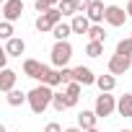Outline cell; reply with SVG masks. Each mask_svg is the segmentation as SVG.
I'll list each match as a JSON object with an SVG mask.
<instances>
[{
	"label": "cell",
	"instance_id": "13",
	"mask_svg": "<svg viewBox=\"0 0 132 132\" xmlns=\"http://www.w3.org/2000/svg\"><path fill=\"white\" fill-rule=\"evenodd\" d=\"M75 80H78L80 86H93L98 78L93 75V70H91V68H83V65H80V68H75Z\"/></svg>",
	"mask_w": 132,
	"mask_h": 132
},
{
	"label": "cell",
	"instance_id": "8",
	"mask_svg": "<svg viewBox=\"0 0 132 132\" xmlns=\"http://www.w3.org/2000/svg\"><path fill=\"white\" fill-rule=\"evenodd\" d=\"M96 119H98V114H96V111H88V109L78 111V127H80L83 132H88V129H96Z\"/></svg>",
	"mask_w": 132,
	"mask_h": 132
},
{
	"label": "cell",
	"instance_id": "6",
	"mask_svg": "<svg viewBox=\"0 0 132 132\" xmlns=\"http://www.w3.org/2000/svg\"><path fill=\"white\" fill-rule=\"evenodd\" d=\"M21 13H23V0H5L3 3V18L5 21H18L21 18Z\"/></svg>",
	"mask_w": 132,
	"mask_h": 132
},
{
	"label": "cell",
	"instance_id": "31",
	"mask_svg": "<svg viewBox=\"0 0 132 132\" xmlns=\"http://www.w3.org/2000/svg\"><path fill=\"white\" fill-rule=\"evenodd\" d=\"M127 16L132 18V0H129V3H127Z\"/></svg>",
	"mask_w": 132,
	"mask_h": 132
},
{
	"label": "cell",
	"instance_id": "12",
	"mask_svg": "<svg viewBox=\"0 0 132 132\" xmlns=\"http://www.w3.org/2000/svg\"><path fill=\"white\" fill-rule=\"evenodd\" d=\"M16 73L11 70V68H5L3 70V75H0V91H3V93H11L13 88H16Z\"/></svg>",
	"mask_w": 132,
	"mask_h": 132
},
{
	"label": "cell",
	"instance_id": "10",
	"mask_svg": "<svg viewBox=\"0 0 132 132\" xmlns=\"http://www.w3.org/2000/svg\"><path fill=\"white\" fill-rule=\"evenodd\" d=\"M86 16L91 18V23H101V21H104V16H106V5L101 3V0H93L91 8L86 11Z\"/></svg>",
	"mask_w": 132,
	"mask_h": 132
},
{
	"label": "cell",
	"instance_id": "16",
	"mask_svg": "<svg viewBox=\"0 0 132 132\" xmlns=\"http://www.w3.org/2000/svg\"><path fill=\"white\" fill-rule=\"evenodd\" d=\"M117 111H119L122 117H132V93L119 96V101H117Z\"/></svg>",
	"mask_w": 132,
	"mask_h": 132
},
{
	"label": "cell",
	"instance_id": "19",
	"mask_svg": "<svg viewBox=\"0 0 132 132\" xmlns=\"http://www.w3.org/2000/svg\"><path fill=\"white\" fill-rule=\"evenodd\" d=\"M60 13L62 16H78V5H75V0H60Z\"/></svg>",
	"mask_w": 132,
	"mask_h": 132
},
{
	"label": "cell",
	"instance_id": "22",
	"mask_svg": "<svg viewBox=\"0 0 132 132\" xmlns=\"http://www.w3.org/2000/svg\"><path fill=\"white\" fill-rule=\"evenodd\" d=\"M86 54H88V57H101V54H104V44H101V42H88Z\"/></svg>",
	"mask_w": 132,
	"mask_h": 132
},
{
	"label": "cell",
	"instance_id": "24",
	"mask_svg": "<svg viewBox=\"0 0 132 132\" xmlns=\"http://www.w3.org/2000/svg\"><path fill=\"white\" fill-rule=\"evenodd\" d=\"M52 109H54V111H65V109H68V98H65V93H54Z\"/></svg>",
	"mask_w": 132,
	"mask_h": 132
},
{
	"label": "cell",
	"instance_id": "1",
	"mask_svg": "<svg viewBox=\"0 0 132 132\" xmlns=\"http://www.w3.org/2000/svg\"><path fill=\"white\" fill-rule=\"evenodd\" d=\"M52 98H54V91H52L49 86H44V83L29 91V106H31L34 114H44V111L52 106Z\"/></svg>",
	"mask_w": 132,
	"mask_h": 132
},
{
	"label": "cell",
	"instance_id": "15",
	"mask_svg": "<svg viewBox=\"0 0 132 132\" xmlns=\"http://www.w3.org/2000/svg\"><path fill=\"white\" fill-rule=\"evenodd\" d=\"M96 86L101 88V93H111L114 88H117V78L109 73V75H98V80H96Z\"/></svg>",
	"mask_w": 132,
	"mask_h": 132
},
{
	"label": "cell",
	"instance_id": "29",
	"mask_svg": "<svg viewBox=\"0 0 132 132\" xmlns=\"http://www.w3.org/2000/svg\"><path fill=\"white\" fill-rule=\"evenodd\" d=\"M44 132H65V129H62V127H60L57 122H49V124L44 127Z\"/></svg>",
	"mask_w": 132,
	"mask_h": 132
},
{
	"label": "cell",
	"instance_id": "35",
	"mask_svg": "<svg viewBox=\"0 0 132 132\" xmlns=\"http://www.w3.org/2000/svg\"><path fill=\"white\" fill-rule=\"evenodd\" d=\"M129 39H132V36H129Z\"/></svg>",
	"mask_w": 132,
	"mask_h": 132
},
{
	"label": "cell",
	"instance_id": "27",
	"mask_svg": "<svg viewBox=\"0 0 132 132\" xmlns=\"http://www.w3.org/2000/svg\"><path fill=\"white\" fill-rule=\"evenodd\" d=\"M80 88H83V86H80L78 80H73V83H68V88H65V93H70V96H78V98H80Z\"/></svg>",
	"mask_w": 132,
	"mask_h": 132
},
{
	"label": "cell",
	"instance_id": "17",
	"mask_svg": "<svg viewBox=\"0 0 132 132\" xmlns=\"http://www.w3.org/2000/svg\"><path fill=\"white\" fill-rule=\"evenodd\" d=\"M70 34H73V26H70V23H65V21H62V23H57V26L52 29V36H54L57 42H68V36H70Z\"/></svg>",
	"mask_w": 132,
	"mask_h": 132
},
{
	"label": "cell",
	"instance_id": "2",
	"mask_svg": "<svg viewBox=\"0 0 132 132\" xmlns=\"http://www.w3.org/2000/svg\"><path fill=\"white\" fill-rule=\"evenodd\" d=\"M70 57H73V47H70V42H54V47H52V65H54L57 70L68 68Z\"/></svg>",
	"mask_w": 132,
	"mask_h": 132
},
{
	"label": "cell",
	"instance_id": "33",
	"mask_svg": "<svg viewBox=\"0 0 132 132\" xmlns=\"http://www.w3.org/2000/svg\"><path fill=\"white\" fill-rule=\"evenodd\" d=\"M119 132H132V129H119Z\"/></svg>",
	"mask_w": 132,
	"mask_h": 132
},
{
	"label": "cell",
	"instance_id": "25",
	"mask_svg": "<svg viewBox=\"0 0 132 132\" xmlns=\"http://www.w3.org/2000/svg\"><path fill=\"white\" fill-rule=\"evenodd\" d=\"M0 39H5V42L13 39V23H11V21H3V23H0Z\"/></svg>",
	"mask_w": 132,
	"mask_h": 132
},
{
	"label": "cell",
	"instance_id": "34",
	"mask_svg": "<svg viewBox=\"0 0 132 132\" xmlns=\"http://www.w3.org/2000/svg\"><path fill=\"white\" fill-rule=\"evenodd\" d=\"M88 132H98V129H88Z\"/></svg>",
	"mask_w": 132,
	"mask_h": 132
},
{
	"label": "cell",
	"instance_id": "26",
	"mask_svg": "<svg viewBox=\"0 0 132 132\" xmlns=\"http://www.w3.org/2000/svg\"><path fill=\"white\" fill-rule=\"evenodd\" d=\"M34 8H36L39 16H42V13H49L54 5H52V0H34Z\"/></svg>",
	"mask_w": 132,
	"mask_h": 132
},
{
	"label": "cell",
	"instance_id": "11",
	"mask_svg": "<svg viewBox=\"0 0 132 132\" xmlns=\"http://www.w3.org/2000/svg\"><path fill=\"white\" fill-rule=\"evenodd\" d=\"M42 73H44V65H42L39 60H23V75H29V78L39 80V78H42Z\"/></svg>",
	"mask_w": 132,
	"mask_h": 132
},
{
	"label": "cell",
	"instance_id": "3",
	"mask_svg": "<svg viewBox=\"0 0 132 132\" xmlns=\"http://www.w3.org/2000/svg\"><path fill=\"white\" fill-rule=\"evenodd\" d=\"M57 23H62V13H60V8H52L49 13H42V16H36V21H34V26H36V31H52Z\"/></svg>",
	"mask_w": 132,
	"mask_h": 132
},
{
	"label": "cell",
	"instance_id": "7",
	"mask_svg": "<svg viewBox=\"0 0 132 132\" xmlns=\"http://www.w3.org/2000/svg\"><path fill=\"white\" fill-rule=\"evenodd\" d=\"M132 68V60L129 57H122V54H114L111 60H109V73L117 78V75H124L127 70Z\"/></svg>",
	"mask_w": 132,
	"mask_h": 132
},
{
	"label": "cell",
	"instance_id": "18",
	"mask_svg": "<svg viewBox=\"0 0 132 132\" xmlns=\"http://www.w3.org/2000/svg\"><path fill=\"white\" fill-rule=\"evenodd\" d=\"M5 101H8L11 106H21L23 101H29V93H23L21 88H13L11 93H5Z\"/></svg>",
	"mask_w": 132,
	"mask_h": 132
},
{
	"label": "cell",
	"instance_id": "9",
	"mask_svg": "<svg viewBox=\"0 0 132 132\" xmlns=\"http://www.w3.org/2000/svg\"><path fill=\"white\" fill-rule=\"evenodd\" d=\"M70 26H73V34H88L93 23H91V18H88L86 13H78V16H73Z\"/></svg>",
	"mask_w": 132,
	"mask_h": 132
},
{
	"label": "cell",
	"instance_id": "28",
	"mask_svg": "<svg viewBox=\"0 0 132 132\" xmlns=\"http://www.w3.org/2000/svg\"><path fill=\"white\" fill-rule=\"evenodd\" d=\"M91 3H93V0H75V5H78V13H86V11L91 8Z\"/></svg>",
	"mask_w": 132,
	"mask_h": 132
},
{
	"label": "cell",
	"instance_id": "23",
	"mask_svg": "<svg viewBox=\"0 0 132 132\" xmlns=\"http://www.w3.org/2000/svg\"><path fill=\"white\" fill-rule=\"evenodd\" d=\"M44 86H49V88H54V86H62V73H60V70H49V75H47Z\"/></svg>",
	"mask_w": 132,
	"mask_h": 132
},
{
	"label": "cell",
	"instance_id": "32",
	"mask_svg": "<svg viewBox=\"0 0 132 132\" xmlns=\"http://www.w3.org/2000/svg\"><path fill=\"white\" fill-rule=\"evenodd\" d=\"M65 132H83V129H80V127H68Z\"/></svg>",
	"mask_w": 132,
	"mask_h": 132
},
{
	"label": "cell",
	"instance_id": "4",
	"mask_svg": "<svg viewBox=\"0 0 132 132\" xmlns=\"http://www.w3.org/2000/svg\"><path fill=\"white\" fill-rule=\"evenodd\" d=\"M93 111H96L98 117H111V114L117 111V98H114L111 93H101V96H96Z\"/></svg>",
	"mask_w": 132,
	"mask_h": 132
},
{
	"label": "cell",
	"instance_id": "14",
	"mask_svg": "<svg viewBox=\"0 0 132 132\" xmlns=\"http://www.w3.org/2000/svg\"><path fill=\"white\" fill-rule=\"evenodd\" d=\"M5 52H8V57H21L26 52V42L18 39V36H13L11 42H5Z\"/></svg>",
	"mask_w": 132,
	"mask_h": 132
},
{
	"label": "cell",
	"instance_id": "30",
	"mask_svg": "<svg viewBox=\"0 0 132 132\" xmlns=\"http://www.w3.org/2000/svg\"><path fill=\"white\" fill-rule=\"evenodd\" d=\"M65 98H68V109H73L78 104V96H70V93H65Z\"/></svg>",
	"mask_w": 132,
	"mask_h": 132
},
{
	"label": "cell",
	"instance_id": "20",
	"mask_svg": "<svg viewBox=\"0 0 132 132\" xmlns=\"http://www.w3.org/2000/svg\"><path fill=\"white\" fill-rule=\"evenodd\" d=\"M88 39H91V42H101V44H104V42H106V31H104V26H101V23H93V26H91V31H88Z\"/></svg>",
	"mask_w": 132,
	"mask_h": 132
},
{
	"label": "cell",
	"instance_id": "21",
	"mask_svg": "<svg viewBox=\"0 0 132 132\" xmlns=\"http://www.w3.org/2000/svg\"><path fill=\"white\" fill-rule=\"evenodd\" d=\"M117 54H122V57H129V60H132V39H122V42L117 44Z\"/></svg>",
	"mask_w": 132,
	"mask_h": 132
},
{
	"label": "cell",
	"instance_id": "5",
	"mask_svg": "<svg viewBox=\"0 0 132 132\" xmlns=\"http://www.w3.org/2000/svg\"><path fill=\"white\" fill-rule=\"evenodd\" d=\"M127 11L124 8H119V5H106V16H104V21L109 23V26H114V29H119V26H124L127 23Z\"/></svg>",
	"mask_w": 132,
	"mask_h": 132
}]
</instances>
